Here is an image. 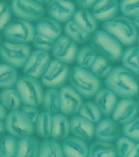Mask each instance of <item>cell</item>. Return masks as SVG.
<instances>
[{
	"label": "cell",
	"mask_w": 139,
	"mask_h": 157,
	"mask_svg": "<svg viewBox=\"0 0 139 157\" xmlns=\"http://www.w3.org/2000/svg\"><path fill=\"white\" fill-rule=\"evenodd\" d=\"M21 111L23 113V115L27 117V118L30 120L31 122L35 123L36 122V120H37L38 115H39V111L36 108L35 106H30V105H25L22 106L21 108Z\"/></svg>",
	"instance_id": "obj_42"
},
{
	"label": "cell",
	"mask_w": 139,
	"mask_h": 157,
	"mask_svg": "<svg viewBox=\"0 0 139 157\" xmlns=\"http://www.w3.org/2000/svg\"><path fill=\"white\" fill-rule=\"evenodd\" d=\"M138 114V103L132 98H127L118 101L111 115L115 122L124 124L136 118Z\"/></svg>",
	"instance_id": "obj_15"
},
{
	"label": "cell",
	"mask_w": 139,
	"mask_h": 157,
	"mask_svg": "<svg viewBox=\"0 0 139 157\" xmlns=\"http://www.w3.org/2000/svg\"><path fill=\"white\" fill-rule=\"evenodd\" d=\"M17 140L12 135H4L0 137V157L16 156Z\"/></svg>",
	"instance_id": "obj_34"
},
{
	"label": "cell",
	"mask_w": 139,
	"mask_h": 157,
	"mask_svg": "<svg viewBox=\"0 0 139 157\" xmlns=\"http://www.w3.org/2000/svg\"><path fill=\"white\" fill-rule=\"evenodd\" d=\"M115 141H116L115 146V150H116L117 156L119 157L127 156L136 144L134 141L126 136H120Z\"/></svg>",
	"instance_id": "obj_37"
},
{
	"label": "cell",
	"mask_w": 139,
	"mask_h": 157,
	"mask_svg": "<svg viewBox=\"0 0 139 157\" xmlns=\"http://www.w3.org/2000/svg\"><path fill=\"white\" fill-rule=\"evenodd\" d=\"M70 132L76 137L84 140H91L94 137L95 125L79 115H73L70 120Z\"/></svg>",
	"instance_id": "obj_18"
},
{
	"label": "cell",
	"mask_w": 139,
	"mask_h": 157,
	"mask_svg": "<svg viewBox=\"0 0 139 157\" xmlns=\"http://www.w3.org/2000/svg\"><path fill=\"white\" fill-rule=\"evenodd\" d=\"M91 71L99 78L106 77L113 69L111 62L101 56H98L91 67Z\"/></svg>",
	"instance_id": "obj_36"
},
{
	"label": "cell",
	"mask_w": 139,
	"mask_h": 157,
	"mask_svg": "<svg viewBox=\"0 0 139 157\" xmlns=\"http://www.w3.org/2000/svg\"><path fill=\"white\" fill-rule=\"evenodd\" d=\"M77 6L82 9H89L92 8L98 0H76Z\"/></svg>",
	"instance_id": "obj_43"
},
{
	"label": "cell",
	"mask_w": 139,
	"mask_h": 157,
	"mask_svg": "<svg viewBox=\"0 0 139 157\" xmlns=\"http://www.w3.org/2000/svg\"><path fill=\"white\" fill-rule=\"evenodd\" d=\"M77 113L79 116L88 120L93 124L98 123L102 118L100 110L95 102L93 101H87L83 104Z\"/></svg>",
	"instance_id": "obj_35"
},
{
	"label": "cell",
	"mask_w": 139,
	"mask_h": 157,
	"mask_svg": "<svg viewBox=\"0 0 139 157\" xmlns=\"http://www.w3.org/2000/svg\"><path fill=\"white\" fill-rule=\"evenodd\" d=\"M120 9L126 17L132 18L138 15V0H121Z\"/></svg>",
	"instance_id": "obj_38"
},
{
	"label": "cell",
	"mask_w": 139,
	"mask_h": 157,
	"mask_svg": "<svg viewBox=\"0 0 139 157\" xmlns=\"http://www.w3.org/2000/svg\"><path fill=\"white\" fill-rule=\"evenodd\" d=\"M40 143L36 138L26 136L17 141V157H36L38 156Z\"/></svg>",
	"instance_id": "obj_23"
},
{
	"label": "cell",
	"mask_w": 139,
	"mask_h": 157,
	"mask_svg": "<svg viewBox=\"0 0 139 157\" xmlns=\"http://www.w3.org/2000/svg\"><path fill=\"white\" fill-rule=\"evenodd\" d=\"M40 157H63L61 145L54 139H45L40 144L38 156Z\"/></svg>",
	"instance_id": "obj_32"
},
{
	"label": "cell",
	"mask_w": 139,
	"mask_h": 157,
	"mask_svg": "<svg viewBox=\"0 0 139 157\" xmlns=\"http://www.w3.org/2000/svg\"><path fill=\"white\" fill-rule=\"evenodd\" d=\"M104 85L118 98H133L138 93V75L122 66L113 68L104 78Z\"/></svg>",
	"instance_id": "obj_1"
},
{
	"label": "cell",
	"mask_w": 139,
	"mask_h": 157,
	"mask_svg": "<svg viewBox=\"0 0 139 157\" xmlns=\"http://www.w3.org/2000/svg\"><path fill=\"white\" fill-rule=\"evenodd\" d=\"M50 55L48 52L35 50L29 56L23 66V72L28 77L40 78L48 69L50 63Z\"/></svg>",
	"instance_id": "obj_11"
},
{
	"label": "cell",
	"mask_w": 139,
	"mask_h": 157,
	"mask_svg": "<svg viewBox=\"0 0 139 157\" xmlns=\"http://www.w3.org/2000/svg\"><path fill=\"white\" fill-rule=\"evenodd\" d=\"M121 60L125 68L138 75V47H128L122 53Z\"/></svg>",
	"instance_id": "obj_31"
},
{
	"label": "cell",
	"mask_w": 139,
	"mask_h": 157,
	"mask_svg": "<svg viewBox=\"0 0 139 157\" xmlns=\"http://www.w3.org/2000/svg\"><path fill=\"white\" fill-rule=\"evenodd\" d=\"M32 43L34 48L38 50L49 52L53 48L55 40L36 33L32 40Z\"/></svg>",
	"instance_id": "obj_40"
},
{
	"label": "cell",
	"mask_w": 139,
	"mask_h": 157,
	"mask_svg": "<svg viewBox=\"0 0 139 157\" xmlns=\"http://www.w3.org/2000/svg\"><path fill=\"white\" fill-rule=\"evenodd\" d=\"M31 48L27 43L4 41L0 44V57L4 63L15 68L24 66L31 54Z\"/></svg>",
	"instance_id": "obj_6"
},
{
	"label": "cell",
	"mask_w": 139,
	"mask_h": 157,
	"mask_svg": "<svg viewBox=\"0 0 139 157\" xmlns=\"http://www.w3.org/2000/svg\"><path fill=\"white\" fill-rule=\"evenodd\" d=\"M70 132V120L66 115L55 113L52 116L50 137L56 140H62L67 138Z\"/></svg>",
	"instance_id": "obj_22"
},
{
	"label": "cell",
	"mask_w": 139,
	"mask_h": 157,
	"mask_svg": "<svg viewBox=\"0 0 139 157\" xmlns=\"http://www.w3.org/2000/svg\"><path fill=\"white\" fill-rule=\"evenodd\" d=\"M91 46L97 53L111 62H118L123 53L122 44L104 30H96L91 34Z\"/></svg>",
	"instance_id": "obj_3"
},
{
	"label": "cell",
	"mask_w": 139,
	"mask_h": 157,
	"mask_svg": "<svg viewBox=\"0 0 139 157\" xmlns=\"http://www.w3.org/2000/svg\"><path fill=\"white\" fill-rule=\"evenodd\" d=\"M34 1L37 2L41 4H47L50 0H34Z\"/></svg>",
	"instance_id": "obj_48"
},
{
	"label": "cell",
	"mask_w": 139,
	"mask_h": 157,
	"mask_svg": "<svg viewBox=\"0 0 139 157\" xmlns=\"http://www.w3.org/2000/svg\"><path fill=\"white\" fill-rule=\"evenodd\" d=\"M7 116V109L0 103V120H4Z\"/></svg>",
	"instance_id": "obj_44"
},
{
	"label": "cell",
	"mask_w": 139,
	"mask_h": 157,
	"mask_svg": "<svg viewBox=\"0 0 139 157\" xmlns=\"http://www.w3.org/2000/svg\"><path fill=\"white\" fill-rule=\"evenodd\" d=\"M98 56V54L91 46H83L78 49L76 61L79 66L85 69H90Z\"/></svg>",
	"instance_id": "obj_30"
},
{
	"label": "cell",
	"mask_w": 139,
	"mask_h": 157,
	"mask_svg": "<svg viewBox=\"0 0 139 157\" xmlns=\"http://www.w3.org/2000/svg\"><path fill=\"white\" fill-rule=\"evenodd\" d=\"M6 131L15 138L31 136L35 132V124L26 117L20 110L10 111L5 118Z\"/></svg>",
	"instance_id": "obj_9"
},
{
	"label": "cell",
	"mask_w": 139,
	"mask_h": 157,
	"mask_svg": "<svg viewBox=\"0 0 139 157\" xmlns=\"http://www.w3.org/2000/svg\"><path fill=\"white\" fill-rule=\"evenodd\" d=\"M12 17L10 6L4 1H0V31L3 30Z\"/></svg>",
	"instance_id": "obj_41"
},
{
	"label": "cell",
	"mask_w": 139,
	"mask_h": 157,
	"mask_svg": "<svg viewBox=\"0 0 139 157\" xmlns=\"http://www.w3.org/2000/svg\"><path fill=\"white\" fill-rule=\"evenodd\" d=\"M68 1H71V0H68Z\"/></svg>",
	"instance_id": "obj_51"
},
{
	"label": "cell",
	"mask_w": 139,
	"mask_h": 157,
	"mask_svg": "<svg viewBox=\"0 0 139 157\" xmlns=\"http://www.w3.org/2000/svg\"><path fill=\"white\" fill-rule=\"evenodd\" d=\"M64 33L70 38L79 44L86 43L89 40L91 36L90 33L82 29L73 20H70L65 23Z\"/></svg>",
	"instance_id": "obj_27"
},
{
	"label": "cell",
	"mask_w": 139,
	"mask_h": 157,
	"mask_svg": "<svg viewBox=\"0 0 139 157\" xmlns=\"http://www.w3.org/2000/svg\"><path fill=\"white\" fill-rule=\"evenodd\" d=\"M138 156V144L137 143L136 144V145L134 146V147H133L132 151H130L129 154H128L127 156L134 157V156Z\"/></svg>",
	"instance_id": "obj_45"
},
{
	"label": "cell",
	"mask_w": 139,
	"mask_h": 157,
	"mask_svg": "<svg viewBox=\"0 0 139 157\" xmlns=\"http://www.w3.org/2000/svg\"><path fill=\"white\" fill-rule=\"evenodd\" d=\"M122 130L120 125L114 119L104 118L97 123L94 136L98 140L112 143L121 136Z\"/></svg>",
	"instance_id": "obj_16"
},
{
	"label": "cell",
	"mask_w": 139,
	"mask_h": 157,
	"mask_svg": "<svg viewBox=\"0 0 139 157\" xmlns=\"http://www.w3.org/2000/svg\"><path fill=\"white\" fill-rule=\"evenodd\" d=\"M35 33L32 24L19 18L10 21L3 29L4 37L11 43H29L32 41Z\"/></svg>",
	"instance_id": "obj_7"
},
{
	"label": "cell",
	"mask_w": 139,
	"mask_h": 157,
	"mask_svg": "<svg viewBox=\"0 0 139 157\" xmlns=\"http://www.w3.org/2000/svg\"><path fill=\"white\" fill-rule=\"evenodd\" d=\"M104 30L116 38L123 45H134L138 38L137 27L131 18L126 16L115 17L102 25Z\"/></svg>",
	"instance_id": "obj_4"
},
{
	"label": "cell",
	"mask_w": 139,
	"mask_h": 157,
	"mask_svg": "<svg viewBox=\"0 0 139 157\" xmlns=\"http://www.w3.org/2000/svg\"><path fill=\"white\" fill-rule=\"evenodd\" d=\"M6 132V128L5 122H3V120H0V137L3 136Z\"/></svg>",
	"instance_id": "obj_46"
},
{
	"label": "cell",
	"mask_w": 139,
	"mask_h": 157,
	"mask_svg": "<svg viewBox=\"0 0 139 157\" xmlns=\"http://www.w3.org/2000/svg\"><path fill=\"white\" fill-rule=\"evenodd\" d=\"M132 18H133L132 21H133V24H134V25H136V27L138 28V16L133 17H132Z\"/></svg>",
	"instance_id": "obj_47"
},
{
	"label": "cell",
	"mask_w": 139,
	"mask_h": 157,
	"mask_svg": "<svg viewBox=\"0 0 139 157\" xmlns=\"http://www.w3.org/2000/svg\"><path fill=\"white\" fill-rule=\"evenodd\" d=\"M94 97L102 115L106 117L111 116L118 102V97L108 88H101Z\"/></svg>",
	"instance_id": "obj_20"
},
{
	"label": "cell",
	"mask_w": 139,
	"mask_h": 157,
	"mask_svg": "<svg viewBox=\"0 0 139 157\" xmlns=\"http://www.w3.org/2000/svg\"><path fill=\"white\" fill-rule=\"evenodd\" d=\"M43 107L44 111L55 114L60 111L59 92L56 88H48L44 91L43 98Z\"/></svg>",
	"instance_id": "obj_26"
},
{
	"label": "cell",
	"mask_w": 139,
	"mask_h": 157,
	"mask_svg": "<svg viewBox=\"0 0 139 157\" xmlns=\"http://www.w3.org/2000/svg\"><path fill=\"white\" fill-rule=\"evenodd\" d=\"M72 18L79 27L90 34H92L98 29V20L87 9H82L75 11Z\"/></svg>",
	"instance_id": "obj_24"
},
{
	"label": "cell",
	"mask_w": 139,
	"mask_h": 157,
	"mask_svg": "<svg viewBox=\"0 0 139 157\" xmlns=\"http://www.w3.org/2000/svg\"><path fill=\"white\" fill-rule=\"evenodd\" d=\"M60 111L66 116L78 113L83 104L82 97L71 86H64L59 92Z\"/></svg>",
	"instance_id": "obj_13"
},
{
	"label": "cell",
	"mask_w": 139,
	"mask_h": 157,
	"mask_svg": "<svg viewBox=\"0 0 139 157\" xmlns=\"http://www.w3.org/2000/svg\"><path fill=\"white\" fill-rule=\"evenodd\" d=\"M138 124L139 118L137 117L132 121L123 124L121 129L126 137L129 138V139L136 143H138L139 140Z\"/></svg>",
	"instance_id": "obj_39"
},
{
	"label": "cell",
	"mask_w": 139,
	"mask_h": 157,
	"mask_svg": "<svg viewBox=\"0 0 139 157\" xmlns=\"http://www.w3.org/2000/svg\"><path fill=\"white\" fill-rule=\"evenodd\" d=\"M35 123V131L38 136L44 138H49L50 137L52 125V114L47 111L42 112L39 113Z\"/></svg>",
	"instance_id": "obj_29"
},
{
	"label": "cell",
	"mask_w": 139,
	"mask_h": 157,
	"mask_svg": "<svg viewBox=\"0 0 139 157\" xmlns=\"http://www.w3.org/2000/svg\"><path fill=\"white\" fill-rule=\"evenodd\" d=\"M69 72L67 64L55 59L51 60L48 69L41 77V82L49 88H61L67 83Z\"/></svg>",
	"instance_id": "obj_8"
},
{
	"label": "cell",
	"mask_w": 139,
	"mask_h": 157,
	"mask_svg": "<svg viewBox=\"0 0 139 157\" xmlns=\"http://www.w3.org/2000/svg\"><path fill=\"white\" fill-rule=\"evenodd\" d=\"M17 78V72L15 67L6 63L0 64V88H14Z\"/></svg>",
	"instance_id": "obj_28"
},
{
	"label": "cell",
	"mask_w": 139,
	"mask_h": 157,
	"mask_svg": "<svg viewBox=\"0 0 139 157\" xmlns=\"http://www.w3.org/2000/svg\"><path fill=\"white\" fill-rule=\"evenodd\" d=\"M75 11V3L68 0H50L47 6L49 16L60 23H66L72 20Z\"/></svg>",
	"instance_id": "obj_14"
},
{
	"label": "cell",
	"mask_w": 139,
	"mask_h": 157,
	"mask_svg": "<svg viewBox=\"0 0 139 157\" xmlns=\"http://www.w3.org/2000/svg\"><path fill=\"white\" fill-rule=\"evenodd\" d=\"M89 157H115L117 156L115 146L111 143L97 140L88 147Z\"/></svg>",
	"instance_id": "obj_25"
},
{
	"label": "cell",
	"mask_w": 139,
	"mask_h": 157,
	"mask_svg": "<svg viewBox=\"0 0 139 157\" xmlns=\"http://www.w3.org/2000/svg\"><path fill=\"white\" fill-rule=\"evenodd\" d=\"M62 151L64 156L86 157L88 156V145L84 140L78 137H67L62 145Z\"/></svg>",
	"instance_id": "obj_19"
},
{
	"label": "cell",
	"mask_w": 139,
	"mask_h": 157,
	"mask_svg": "<svg viewBox=\"0 0 139 157\" xmlns=\"http://www.w3.org/2000/svg\"><path fill=\"white\" fill-rule=\"evenodd\" d=\"M10 9L15 16L27 22H37L45 13L43 5L34 0H12Z\"/></svg>",
	"instance_id": "obj_10"
},
{
	"label": "cell",
	"mask_w": 139,
	"mask_h": 157,
	"mask_svg": "<svg viewBox=\"0 0 139 157\" xmlns=\"http://www.w3.org/2000/svg\"><path fill=\"white\" fill-rule=\"evenodd\" d=\"M15 89L19 94L21 102L25 105L37 107L42 104L43 88L37 78L26 75L22 76L17 78Z\"/></svg>",
	"instance_id": "obj_5"
},
{
	"label": "cell",
	"mask_w": 139,
	"mask_h": 157,
	"mask_svg": "<svg viewBox=\"0 0 139 157\" xmlns=\"http://www.w3.org/2000/svg\"><path fill=\"white\" fill-rule=\"evenodd\" d=\"M63 27L61 23L52 17H42L35 27V32L56 40L61 36Z\"/></svg>",
	"instance_id": "obj_21"
},
{
	"label": "cell",
	"mask_w": 139,
	"mask_h": 157,
	"mask_svg": "<svg viewBox=\"0 0 139 157\" xmlns=\"http://www.w3.org/2000/svg\"><path fill=\"white\" fill-rule=\"evenodd\" d=\"M54 58L65 64H72L76 61L78 46L76 42L67 36H60L52 48Z\"/></svg>",
	"instance_id": "obj_12"
},
{
	"label": "cell",
	"mask_w": 139,
	"mask_h": 157,
	"mask_svg": "<svg viewBox=\"0 0 139 157\" xmlns=\"http://www.w3.org/2000/svg\"><path fill=\"white\" fill-rule=\"evenodd\" d=\"M0 41H1V36H0Z\"/></svg>",
	"instance_id": "obj_50"
},
{
	"label": "cell",
	"mask_w": 139,
	"mask_h": 157,
	"mask_svg": "<svg viewBox=\"0 0 139 157\" xmlns=\"http://www.w3.org/2000/svg\"><path fill=\"white\" fill-rule=\"evenodd\" d=\"M1 103L10 111H14L20 109L21 106V99L16 89L5 88L0 93Z\"/></svg>",
	"instance_id": "obj_33"
},
{
	"label": "cell",
	"mask_w": 139,
	"mask_h": 157,
	"mask_svg": "<svg viewBox=\"0 0 139 157\" xmlns=\"http://www.w3.org/2000/svg\"><path fill=\"white\" fill-rule=\"evenodd\" d=\"M2 1H8V0H2Z\"/></svg>",
	"instance_id": "obj_49"
},
{
	"label": "cell",
	"mask_w": 139,
	"mask_h": 157,
	"mask_svg": "<svg viewBox=\"0 0 139 157\" xmlns=\"http://www.w3.org/2000/svg\"><path fill=\"white\" fill-rule=\"evenodd\" d=\"M69 82L70 86L82 97L91 98L102 88L99 78L88 69L76 65L70 70Z\"/></svg>",
	"instance_id": "obj_2"
},
{
	"label": "cell",
	"mask_w": 139,
	"mask_h": 157,
	"mask_svg": "<svg viewBox=\"0 0 139 157\" xmlns=\"http://www.w3.org/2000/svg\"><path fill=\"white\" fill-rule=\"evenodd\" d=\"M91 9V13L97 20L105 22L118 14L120 3L118 0H98Z\"/></svg>",
	"instance_id": "obj_17"
}]
</instances>
